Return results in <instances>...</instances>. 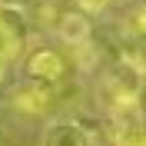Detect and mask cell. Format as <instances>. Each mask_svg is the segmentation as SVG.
Returning <instances> with one entry per match:
<instances>
[{
	"label": "cell",
	"mask_w": 146,
	"mask_h": 146,
	"mask_svg": "<svg viewBox=\"0 0 146 146\" xmlns=\"http://www.w3.org/2000/svg\"><path fill=\"white\" fill-rule=\"evenodd\" d=\"M0 146H3V133H0Z\"/></svg>",
	"instance_id": "13"
},
{
	"label": "cell",
	"mask_w": 146,
	"mask_h": 146,
	"mask_svg": "<svg viewBox=\"0 0 146 146\" xmlns=\"http://www.w3.org/2000/svg\"><path fill=\"white\" fill-rule=\"evenodd\" d=\"M20 17H27V13L0 7V63H7V66L23 56V23H20Z\"/></svg>",
	"instance_id": "7"
},
{
	"label": "cell",
	"mask_w": 146,
	"mask_h": 146,
	"mask_svg": "<svg viewBox=\"0 0 146 146\" xmlns=\"http://www.w3.org/2000/svg\"><path fill=\"white\" fill-rule=\"evenodd\" d=\"M103 133H106L110 146H139L146 136V119H143V113L110 116V119H103Z\"/></svg>",
	"instance_id": "6"
},
{
	"label": "cell",
	"mask_w": 146,
	"mask_h": 146,
	"mask_svg": "<svg viewBox=\"0 0 146 146\" xmlns=\"http://www.w3.org/2000/svg\"><path fill=\"white\" fill-rule=\"evenodd\" d=\"M70 3H73V10H80L86 17H103L113 7V0H70Z\"/></svg>",
	"instance_id": "10"
},
{
	"label": "cell",
	"mask_w": 146,
	"mask_h": 146,
	"mask_svg": "<svg viewBox=\"0 0 146 146\" xmlns=\"http://www.w3.org/2000/svg\"><path fill=\"white\" fill-rule=\"evenodd\" d=\"M7 103H10L13 113H20V116H27V119H43V116H50V113L56 110L53 86L36 83V80H27V76L10 90Z\"/></svg>",
	"instance_id": "3"
},
{
	"label": "cell",
	"mask_w": 146,
	"mask_h": 146,
	"mask_svg": "<svg viewBox=\"0 0 146 146\" xmlns=\"http://www.w3.org/2000/svg\"><path fill=\"white\" fill-rule=\"evenodd\" d=\"M143 93H146V76L119 56H113L96 73V83H93V103L103 113V119L143 113Z\"/></svg>",
	"instance_id": "1"
},
{
	"label": "cell",
	"mask_w": 146,
	"mask_h": 146,
	"mask_svg": "<svg viewBox=\"0 0 146 146\" xmlns=\"http://www.w3.org/2000/svg\"><path fill=\"white\" fill-rule=\"evenodd\" d=\"M119 60H126L133 70H139L146 76V40H126V46L119 50Z\"/></svg>",
	"instance_id": "9"
},
{
	"label": "cell",
	"mask_w": 146,
	"mask_h": 146,
	"mask_svg": "<svg viewBox=\"0 0 146 146\" xmlns=\"http://www.w3.org/2000/svg\"><path fill=\"white\" fill-rule=\"evenodd\" d=\"M40 3H56V0H40Z\"/></svg>",
	"instance_id": "12"
},
{
	"label": "cell",
	"mask_w": 146,
	"mask_h": 146,
	"mask_svg": "<svg viewBox=\"0 0 146 146\" xmlns=\"http://www.w3.org/2000/svg\"><path fill=\"white\" fill-rule=\"evenodd\" d=\"M40 146H96V133L76 116H53L43 126Z\"/></svg>",
	"instance_id": "4"
},
{
	"label": "cell",
	"mask_w": 146,
	"mask_h": 146,
	"mask_svg": "<svg viewBox=\"0 0 146 146\" xmlns=\"http://www.w3.org/2000/svg\"><path fill=\"white\" fill-rule=\"evenodd\" d=\"M126 40H146V0H133L119 20Z\"/></svg>",
	"instance_id": "8"
},
{
	"label": "cell",
	"mask_w": 146,
	"mask_h": 146,
	"mask_svg": "<svg viewBox=\"0 0 146 146\" xmlns=\"http://www.w3.org/2000/svg\"><path fill=\"white\" fill-rule=\"evenodd\" d=\"M50 30H53V36L66 46V50H76V46H83V43L93 40V17H86V13H80V10L70 7V10H60L53 17Z\"/></svg>",
	"instance_id": "5"
},
{
	"label": "cell",
	"mask_w": 146,
	"mask_h": 146,
	"mask_svg": "<svg viewBox=\"0 0 146 146\" xmlns=\"http://www.w3.org/2000/svg\"><path fill=\"white\" fill-rule=\"evenodd\" d=\"M73 73V63L63 50H56L50 43H40V46H30L23 53V76L36 83H46V86H56L63 83L66 76Z\"/></svg>",
	"instance_id": "2"
},
{
	"label": "cell",
	"mask_w": 146,
	"mask_h": 146,
	"mask_svg": "<svg viewBox=\"0 0 146 146\" xmlns=\"http://www.w3.org/2000/svg\"><path fill=\"white\" fill-rule=\"evenodd\" d=\"M123 3H133V0H123Z\"/></svg>",
	"instance_id": "15"
},
{
	"label": "cell",
	"mask_w": 146,
	"mask_h": 146,
	"mask_svg": "<svg viewBox=\"0 0 146 146\" xmlns=\"http://www.w3.org/2000/svg\"><path fill=\"white\" fill-rule=\"evenodd\" d=\"M139 146H146V136H143V143H139Z\"/></svg>",
	"instance_id": "14"
},
{
	"label": "cell",
	"mask_w": 146,
	"mask_h": 146,
	"mask_svg": "<svg viewBox=\"0 0 146 146\" xmlns=\"http://www.w3.org/2000/svg\"><path fill=\"white\" fill-rule=\"evenodd\" d=\"M3 10H17V13H30L33 7H40V0H0Z\"/></svg>",
	"instance_id": "11"
}]
</instances>
